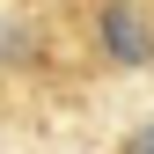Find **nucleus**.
<instances>
[{"label": "nucleus", "instance_id": "nucleus-1", "mask_svg": "<svg viewBox=\"0 0 154 154\" xmlns=\"http://www.w3.org/2000/svg\"><path fill=\"white\" fill-rule=\"evenodd\" d=\"M103 51H110L118 66H147V59H154V29H147L132 8H103Z\"/></svg>", "mask_w": 154, "mask_h": 154}, {"label": "nucleus", "instance_id": "nucleus-2", "mask_svg": "<svg viewBox=\"0 0 154 154\" xmlns=\"http://www.w3.org/2000/svg\"><path fill=\"white\" fill-rule=\"evenodd\" d=\"M125 154H154V125H147V132H132V140H125Z\"/></svg>", "mask_w": 154, "mask_h": 154}]
</instances>
